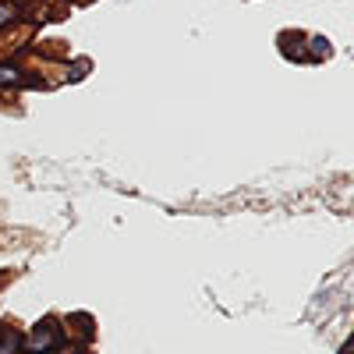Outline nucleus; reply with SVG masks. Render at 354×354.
<instances>
[{
  "mask_svg": "<svg viewBox=\"0 0 354 354\" xmlns=\"http://www.w3.org/2000/svg\"><path fill=\"white\" fill-rule=\"evenodd\" d=\"M18 82V68H0V85H11Z\"/></svg>",
  "mask_w": 354,
  "mask_h": 354,
  "instance_id": "20e7f679",
  "label": "nucleus"
},
{
  "mask_svg": "<svg viewBox=\"0 0 354 354\" xmlns=\"http://www.w3.org/2000/svg\"><path fill=\"white\" fill-rule=\"evenodd\" d=\"M312 46H315L319 57H322V53H330V43H326V39H312Z\"/></svg>",
  "mask_w": 354,
  "mask_h": 354,
  "instance_id": "39448f33",
  "label": "nucleus"
},
{
  "mask_svg": "<svg viewBox=\"0 0 354 354\" xmlns=\"http://www.w3.org/2000/svg\"><path fill=\"white\" fill-rule=\"evenodd\" d=\"M64 340H61V333H57V326L53 322H39V326L28 333V340L21 344L25 351H32V354H46V351H57Z\"/></svg>",
  "mask_w": 354,
  "mask_h": 354,
  "instance_id": "f257e3e1",
  "label": "nucleus"
},
{
  "mask_svg": "<svg viewBox=\"0 0 354 354\" xmlns=\"http://www.w3.org/2000/svg\"><path fill=\"white\" fill-rule=\"evenodd\" d=\"M18 15H21V11H18L15 4H0V28H4V25H11Z\"/></svg>",
  "mask_w": 354,
  "mask_h": 354,
  "instance_id": "7ed1b4c3",
  "label": "nucleus"
},
{
  "mask_svg": "<svg viewBox=\"0 0 354 354\" xmlns=\"http://www.w3.org/2000/svg\"><path fill=\"white\" fill-rule=\"evenodd\" d=\"M21 351V337L15 330H0V354H18Z\"/></svg>",
  "mask_w": 354,
  "mask_h": 354,
  "instance_id": "f03ea898",
  "label": "nucleus"
}]
</instances>
